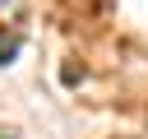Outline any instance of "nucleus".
Instances as JSON below:
<instances>
[{
    "label": "nucleus",
    "instance_id": "nucleus-1",
    "mask_svg": "<svg viewBox=\"0 0 148 139\" xmlns=\"http://www.w3.org/2000/svg\"><path fill=\"white\" fill-rule=\"evenodd\" d=\"M14 51H18V37H9V42H0V65H9V60H14Z\"/></svg>",
    "mask_w": 148,
    "mask_h": 139
}]
</instances>
